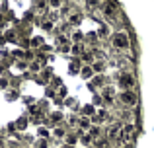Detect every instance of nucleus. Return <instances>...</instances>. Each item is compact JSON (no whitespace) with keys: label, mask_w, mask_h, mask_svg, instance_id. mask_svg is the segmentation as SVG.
<instances>
[{"label":"nucleus","mask_w":154,"mask_h":148,"mask_svg":"<svg viewBox=\"0 0 154 148\" xmlns=\"http://www.w3.org/2000/svg\"><path fill=\"white\" fill-rule=\"evenodd\" d=\"M119 101L127 107H135L137 105V94L133 90H121L119 94Z\"/></svg>","instance_id":"obj_3"},{"label":"nucleus","mask_w":154,"mask_h":148,"mask_svg":"<svg viewBox=\"0 0 154 148\" xmlns=\"http://www.w3.org/2000/svg\"><path fill=\"white\" fill-rule=\"evenodd\" d=\"M123 123H115L113 127H109L107 131V138L109 140H117V138H121V134H123Z\"/></svg>","instance_id":"obj_4"},{"label":"nucleus","mask_w":154,"mask_h":148,"mask_svg":"<svg viewBox=\"0 0 154 148\" xmlns=\"http://www.w3.org/2000/svg\"><path fill=\"white\" fill-rule=\"evenodd\" d=\"M88 148H96V146H88Z\"/></svg>","instance_id":"obj_44"},{"label":"nucleus","mask_w":154,"mask_h":148,"mask_svg":"<svg viewBox=\"0 0 154 148\" xmlns=\"http://www.w3.org/2000/svg\"><path fill=\"white\" fill-rule=\"evenodd\" d=\"M2 43H4V37H0V45H2Z\"/></svg>","instance_id":"obj_42"},{"label":"nucleus","mask_w":154,"mask_h":148,"mask_svg":"<svg viewBox=\"0 0 154 148\" xmlns=\"http://www.w3.org/2000/svg\"><path fill=\"white\" fill-rule=\"evenodd\" d=\"M8 86H10V80H8L6 76H2V78H0V90H6Z\"/></svg>","instance_id":"obj_31"},{"label":"nucleus","mask_w":154,"mask_h":148,"mask_svg":"<svg viewBox=\"0 0 154 148\" xmlns=\"http://www.w3.org/2000/svg\"><path fill=\"white\" fill-rule=\"evenodd\" d=\"M37 134H39V137H41V138H49L51 134H53V131H49V129H45V127H39Z\"/></svg>","instance_id":"obj_23"},{"label":"nucleus","mask_w":154,"mask_h":148,"mask_svg":"<svg viewBox=\"0 0 154 148\" xmlns=\"http://www.w3.org/2000/svg\"><path fill=\"white\" fill-rule=\"evenodd\" d=\"M96 88H105V86H103V76H102V74H96V78L90 82V90L96 92Z\"/></svg>","instance_id":"obj_10"},{"label":"nucleus","mask_w":154,"mask_h":148,"mask_svg":"<svg viewBox=\"0 0 154 148\" xmlns=\"http://www.w3.org/2000/svg\"><path fill=\"white\" fill-rule=\"evenodd\" d=\"M94 113H96V109L92 105H84V109H82V115H84V117H88V115H92V117H94Z\"/></svg>","instance_id":"obj_26"},{"label":"nucleus","mask_w":154,"mask_h":148,"mask_svg":"<svg viewBox=\"0 0 154 148\" xmlns=\"http://www.w3.org/2000/svg\"><path fill=\"white\" fill-rule=\"evenodd\" d=\"M92 68L96 70V74L103 72V70H105V61H102V59H100V61H96L94 65H92Z\"/></svg>","instance_id":"obj_16"},{"label":"nucleus","mask_w":154,"mask_h":148,"mask_svg":"<svg viewBox=\"0 0 154 148\" xmlns=\"http://www.w3.org/2000/svg\"><path fill=\"white\" fill-rule=\"evenodd\" d=\"M78 127H80V131H86V133H88L94 125H92V119L90 117H84V115H82V117L78 119Z\"/></svg>","instance_id":"obj_8"},{"label":"nucleus","mask_w":154,"mask_h":148,"mask_svg":"<svg viewBox=\"0 0 154 148\" xmlns=\"http://www.w3.org/2000/svg\"><path fill=\"white\" fill-rule=\"evenodd\" d=\"M60 148H74V146H70V144H64V146H60Z\"/></svg>","instance_id":"obj_41"},{"label":"nucleus","mask_w":154,"mask_h":148,"mask_svg":"<svg viewBox=\"0 0 154 148\" xmlns=\"http://www.w3.org/2000/svg\"><path fill=\"white\" fill-rule=\"evenodd\" d=\"M63 4H64V0H49V8H53V10L60 8Z\"/></svg>","instance_id":"obj_29"},{"label":"nucleus","mask_w":154,"mask_h":148,"mask_svg":"<svg viewBox=\"0 0 154 148\" xmlns=\"http://www.w3.org/2000/svg\"><path fill=\"white\" fill-rule=\"evenodd\" d=\"M102 98H103L105 103H111L113 99H115V90H113V88H109V86L102 88Z\"/></svg>","instance_id":"obj_6"},{"label":"nucleus","mask_w":154,"mask_h":148,"mask_svg":"<svg viewBox=\"0 0 154 148\" xmlns=\"http://www.w3.org/2000/svg\"><path fill=\"white\" fill-rule=\"evenodd\" d=\"M105 119H107V111H105V109H98L94 113V117H92V121H94V123H103Z\"/></svg>","instance_id":"obj_11"},{"label":"nucleus","mask_w":154,"mask_h":148,"mask_svg":"<svg viewBox=\"0 0 154 148\" xmlns=\"http://www.w3.org/2000/svg\"><path fill=\"white\" fill-rule=\"evenodd\" d=\"M82 37H84V35L80 33V31H74V33H72V43H80Z\"/></svg>","instance_id":"obj_32"},{"label":"nucleus","mask_w":154,"mask_h":148,"mask_svg":"<svg viewBox=\"0 0 154 148\" xmlns=\"http://www.w3.org/2000/svg\"><path fill=\"white\" fill-rule=\"evenodd\" d=\"M57 94H59V98H66V95H68V90H66V86H60Z\"/></svg>","instance_id":"obj_34"},{"label":"nucleus","mask_w":154,"mask_h":148,"mask_svg":"<svg viewBox=\"0 0 154 148\" xmlns=\"http://www.w3.org/2000/svg\"><path fill=\"white\" fill-rule=\"evenodd\" d=\"M80 140V134H66V142H64V144H70V146H74L76 144V142H78Z\"/></svg>","instance_id":"obj_20"},{"label":"nucleus","mask_w":154,"mask_h":148,"mask_svg":"<svg viewBox=\"0 0 154 148\" xmlns=\"http://www.w3.org/2000/svg\"><path fill=\"white\" fill-rule=\"evenodd\" d=\"M94 74H96V70L92 68L90 65H84L82 70H80V76H82L84 80H92V76H94Z\"/></svg>","instance_id":"obj_9"},{"label":"nucleus","mask_w":154,"mask_h":148,"mask_svg":"<svg viewBox=\"0 0 154 148\" xmlns=\"http://www.w3.org/2000/svg\"><path fill=\"white\" fill-rule=\"evenodd\" d=\"M53 137H55V138H64V137H66L64 127H55V129H53Z\"/></svg>","instance_id":"obj_17"},{"label":"nucleus","mask_w":154,"mask_h":148,"mask_svg":"<svg viewBox=\"0 0 154 148\" xmlns=\"http://www.w3.org/2000/svg\"><path fill=\"white\" fill-rule=\"evenodd\" d=\"M86 4H88V8H96V6H100V0H86Z\"/></svg>","instance_id":"obj_37"},{"label":"nucleus","mask_w":154,"mask_h":148,"mask_svg":"<svg viewBox=\"0 0 154 148\" xmlns=\"http://www.w3.org/2000/svg\"><path fill=\"white\" fill-rule=\"evenodd\" d=\"M80 22H82V14H80V12H70V16H68V23H70V26H78Z\"/></svg>","instance_id":"obj_13"},{"label":"nucleus","mask_w":154,"mask_h":148,"mask_svg":"<svg viewBox=\"0 0 154 148\" xmlns=\"http://www.w3.org/2000/svg\"><path fill=\"white\" fill-rule=\"evenodd\" d=\"M68 70H70L72 74H76V72L80 74V70H82V65H80V59H74V61L70 62V66H68Z\"/></svg>","instance_id":"obj_14"},{"label":"nucleus","mask_w":154,"mask_h":148,"mask_svg":"<svg viewBox=\"0 0 154 148\" xmlns=\"http://www.w3.org/2000/svg\"><path fill=\"white\" fill-rule=\"evenodd\" d=\"M55 95H57V92L53 90V88H47V90H45V98H49V99H53V98H55Z\"/></svg>","instance_id":"obj_35"},{"label":"nucleus","mask_w":154,"mask_h":148,"mask_svg":"<svg viewBox=\"0 0 154 148\" xmlns=\"http://www.w3.org/2000/svg\"><path fill=\"white\" fill-rule=\"evenodd\" d=\"M26 127H27V119L26 117H20L18 121H16V129H18V131H23Z\"/></svg>","instance_id":"obj_22"},{"label":"nucleus","mask_w":154,"mask_h":148,"mask_svg":"<svg viewBox=\"0 0 154 148\" xmlns=\"http://www.w3.org/2000/svg\"><path fill=\"white\" fill-rule=\"evenodd\" d=\"M88 133H90L92 134V138H94V140H98V138H102V129H100V127H92V129L90 131H88Z\"/></svg>","instance_id":"obj_19"},{"label":"nucleus","mask_w":154,"mask_h":148,"mask_svg":"<svg viewBox=\"0 0 154 148\" xmlns=\"http://www.w3.org/2000/svg\"><path fill=\"white\" fill-rule=\"evenodd\" d=\"M41 43H43L41 37H33L31 39V47H41Z\"/></svg>","instance_id":"obj_36"},{"label":"nucleus","mask_w":154,"mask_h":148,"mask_svg":"<svg viewBox=\"0 0 154 148\" xmlns=\"http://www.w3.org/2000/svg\"><path fill=\"white\" fill-rule=\"evenodd\" d=\"M0 148H4V144H2V142H0Z\"/></svg>","instance_id":"obj_43"},{"label":"nucleus","mask_w":154,"mask_h":148,"mask_svg":"<svg viewBox=\"0 0 154 148\" xmlns=\"http://www.w3.org/2000/svg\"><path fill=\"white\" fill-rule=\"evenodd\" d=\"M111 43H113V47L115 49H119V51H127L129 49V35H127V31H115V33L111 35Z\"/></svg>","instance_id":"obj_1"},{"label":"nucleus","mask_w":154,"mask_h":148,"mask_svg":"<svg viewBox=\"0 0 154 148\" xmlns=\"http://www.w3.org/2000/svg\"><path fill=\"white\" fill-rule=\"evenodd\" d=\"M82 51H84V45H82V43H72V51H70V53L74 55V57L82 55Z\"/></svg>","instance_id":"obj_18"},{"label":"nucleus","mask_w":154,"mask_h":148,"mask_svg":"<svg viewBox=\"0 0 154 148\" xmlns=\"http://www.w3.org/2000/svg\"><path fill=\"white\" fill-rule=\"evenodd\" d=\"M82 61H84V62H92V65L96 62V61H94V55H90V53H84V55H82Z\"/></svg>","instance_id":"obj_33"},{"label":"nucleus","mask_w":154,"mask_h":148,"mask_svg":"<svg viewBox=\"0 0 154 148\" xmlns=\"http://www.w3.org/2000/svg\"><path fill=\"white\" fill-rule=\"evenodd\" d=\"M41 27L45 31H53V22H49V20H43V22H41Z\"/></svg>","instance_id":"obj_30"},{"label":"nucleus","mask_w":154,"mask_h":148,"mask_svg":"<svg viewBox=\"0 0 154 148\" xmlns=\"http://www.w3.org/2000/svg\"><path fill=\"white\" fill-rule=\"evenodd\" d=\"M47 4H49V0H37V2H35V8H37L39 12H43L47 8Z\"/></svg>","instance_id":"obj_27"},{"label":"nucleus","mask_w":154,"mask_h":148,"mask_svg":"<svg viewBox=\"0 0 154 148\" xmlns=\"http://www.w3.org/2000/svg\"><path fill=\"white\" fill-rule=\"evenodd\" d=\"M103 16L109 20V22H115V20H117V8L113 6L111 2H107L103 6Z\"/></svg>","instance_id":"obj_5"},{"label":"nucleus","mask_w":154,"mask_h":148,"mask_svg":"<svg viewBox=\"0 0 154 148\" xmlns=\"http://www.w3.org/2000/svg\"><path fill=\"white\" fill-rule=\"evenodd\" d=\"M6 98H8V99H16V98H18V92H10Z\"/></svg>","instance_id":"obj_38"},{"label":"nucleus","mask_w":154,"mask_h":148,"mask_svg":"<svg viewBox=\"0 0 154 148\" xmlns=\"http://www.w3.org/2000/svg\"><path fill=\"white\" fill-rule=\"evenodd\" d=\"M27 148H31V146H27Z\"/></svg>","instance_id":"obj_45"},{"label":"nucleus","mask_w":154,"mask_h":148,"mask_svg":"<svg viewBox=\"0 0 154 148\" xmlns=\"http://www.w3.org/2000/svg\"><path fill=\"white\" fill-rule=\"evenodd\" d=\"M51 78H53V70H51V68H43V70H41V76H37L35 80H37L39 84H47Z\"/></svg>","instance_id":"obj_7"},{"label":"nucleus","mask_w":154,"mask_h":148,"mask_svg":"<svg viewBox=\"0 0 154 148\" xmlns=\"http://www.w3.org/2000/svg\"><path fill=\"white\" fill-rule=\"evenodd\" d=\"M92 142H96L94 140V138H92V134L90 133H82V134H80V144H82V146H92Z\"/></svg>","instance_id":"obj_12"},{"label":"nucleus","mask_w":154,"mask_h":148,"mask_svg":"<svg viewBox=\"0 0 154 148\" xmlns=\"http://www.w3.org/2000/svg\"><path fill=\"white\" fill-rule=\"evenodd\" d=\"M29 70H31V72H39V70H41V62H39V61L29 62Z\"/></svg>","instance_id":"obj_28"},{"label":"nucleus","mask_w":154,"mask_h":148,"mask_svg":"<svg viewBox=\"0 0 154 148\" xmlns=\"http://www.w3.org/2000/svg\"><path fill=\"white\" fill-rule=\"evenodd\" d=\"M49 119H51V121H55V123H60L64 119V115L60 113V111H53V113L49 115Z\"/></svg>","instance_id":"obj_21"},{"label":"nucleus","mask_w":154,"mask_h":148,"mask_svg":"<svg viewBox=\"0 0 154 148\" xmlns=\"http://www.w3.org/2000/svg\"><path fill=\"white\" fill-rule=\"evenodd\" d=\"M33 148H49V138H39Z\"/></svg>","instance_id":"obj_25"},{"label":"nucleus","mask_w":154,"mask_h":148,"mask_svg":"<svg viewBox=\"0 0 154 148\" xmlns=\"http://www.w3.org/2000/svg\"><path fill=\"white\" fill-rule=\"evenodd\" d=\"M53 86H59L60 88V78H53Z\"/></svg>","instance_id":"obj_40"},{"label":"nucleus","mask_w":154,"mask_h":148,"mask_svg":"<svg viewBox=\"0 0 154 148\" xmlns=\"http://www.w3.org/2000/svg\"><path fill=\"white\" fill-rule=\"evenodd\" d=\"M100 35H102V37H107V35H109V31L105 29V27H102V29H100Z\"/></svg>","instance_id":"obj_39"},{"label":"nucleus","mask_w":154,"mask_h":148,"mask_svg":"<svg viewBox=\"0 0 154 148\" xmlns=\"http://www.w3.org/2000/svg\"><path fill=\"white\" fill-rule=\"evenodd\" d=\"M109 144H111V140H109L107 137H102V138H98V140L94 142L96 148H109Z\"/></svg>","instance_id":"obj_15"},{"label":"nucleus","mask_w":154,"mask_h":148,"mask_svg":"<svg viewBox=\"0 0 154 148\" xmlns=\"http://www.w3.org/2000/svg\"><path fill=\"white\" fill-rule=\"evenodd\" d=\"M60 18V14L57 10H51V12H47V20H49V22H57V20Z\"/></svg>","instance_id":"obj_24"},{"label":"nucleus","mask_w":154,"mask_h":148,"mask_svg":"<svg viewBox=\"0 0 154 148\" xmlns=\"http://www.w3.org/2000/svg\"><path fill=\"white\" fill-rule=\"evenodd\" d=\"M135 84H137V80H135V74L133 72H121L119 74V86L123 88V90H133L135 88Z\"/></svg>","instance_id":"obj_2"}]
</instances>
